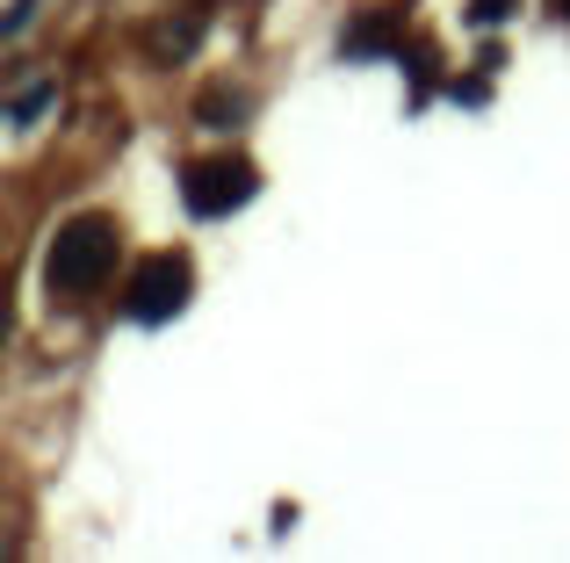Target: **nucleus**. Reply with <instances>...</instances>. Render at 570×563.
I'll return each instance as SVG.
<instances>
[{"mask_svg":"<svg viewBox=\"0 0 570 563\" xmlns=\"http://www.w3.org/2000/svg\"><path fill=\"white\" fill-rule=\"evenodd\" d=\"M51 101H58V87H22V95H14V109H8V116H14V124H37V116L51 109Z\"/></svg>","mask_w":570,"mask_h":563,"instance_id":"nucleus-5","label":"nucleus"},{"mask_svg":"<svg viewBox=\"0 0 570 563\" xmlns=\"http://www.w3.org/2000/svg\"><path fill=\"white\" fill-rule=\"evenodd\" d=\"M116 275V225L109 217H72L51 231V254H43V282L51 296H95Z\"/></svg>","mask_w":570,"mask_h":563,"instance_id":"nucleus-1","label":"nucleus"},{"mask_svg":"<svg viewBox=\"0 0 570 563\" xmlns=\"http://www.w3.org/2000/svg\"><path fill=\"white\" fill-rule=\"evenodd\" d=\"M188 289H195L188 254H153V260H138V275H130L124 310L138 325H167V318H181V310H188Z\"/></svg>","mask_w":570,"mask_h":563,"instance_id":"nucleus-2","label":"nucleus"},{"mask_svg":"<svg viewBox=\"0 0 570 563\" xmlns=\"http://www.w3.org/2000/svg\"><path fill=\"white\" fill-rule=\"evenodd\" d=\"M253 188H261V174H253V159H203V167H188V210L195 217H224L238 210V203H253Z\"/></svg>","mask_w":570,"mask_h":563,"instance_id":"nucleus-3","label":"nucleus"},{"mask_svg":"<svg viewBox=\"0 0 570 563\" xmlns=\"http://www.w3.org/2000/svg\"><path fill=\"white\" fill-rule=\"evenodd\" d=\"M513 8H520V0H470V22L476 29H499V22H513Z\"/></svg>","mask_w":570,"mask_h":563,"instance_id":"nucleus-6","label":"nucleus"},{"mask_svg":"<svg viewBox=\"0 0 570 563\" xmlns=\"http://www.w3.org/2000/svg\"><path fill=\"white\" fill-rule=\"evenodd\" d=\"M557 8H563V14H570V0H557Z\"/></svg>","mask_w":570,"mask_h":563,"instance_id":"nucleus-8","label":"nucleus"},{"mask_svg":"<svg viewBox=\"0 0 570 563\" xmlns=\"http://www.w3.org/2000/svg\"><path fill=\"white\" fill-rule=\"evenodd\" d=\"M29 14H37V0H14V8H8V43H22V29H29Z\"/></svg>","mask_w":570,"mask_h":563,"instance_id":"nucleus-7","label":"nucleus"},{"mask_svg":"<svg viewBox=\"0 0 570 563\" xmlns=\"http://www.w3.org/2000/svg\"><path fill=\"white\" fill-rule=\"evenodd\" d=\"M397 43V14H368V22H354L347 37H340V51L347 58H376V51H390Z\"/></svg>","mask_w":570,"mask_h":563,"instance_id":"nucleus-4","label":"nucleus"}]
</instances>
